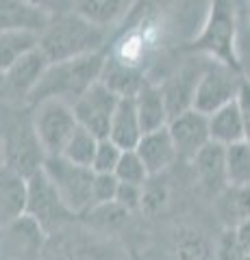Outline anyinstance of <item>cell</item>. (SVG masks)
Instances as JSON below:
<instances>
[{"instance_id": "obj_37", "label": "cell", "mask_w": 250, "mask_h": 260, "mask_svg": "<svg viewBox=\"0 0 250 260\" xmlns=\"http://www.w3.org/2000/svg\"><path fill=\"white\" fill-rule=\"evenodd\" d=\"M233 230L237 232V239L241 241V245H244L248 249V254H250V219L244 223H239L237 228H233Z\"/></svg>"}, {"instance_id": "obj_36", "label": "cell", "mask_w": 250, "mask_h": 260, "mask_svg": "<svg viewBox=\"0 0 250 260\" xmlns=\"http://www.w3.org/2000/svg\"><path fill=\"white\" fill-rule=\"evenodd\" d=\"M29 3H33V5H39V7H44V9H48L50 13H68L70 9V0H29Z\"/></svg>"}, {"instance_id": "obj_34", "label": "cell", "mask_w": 250, "mask_h": 260, "mask_svg": "<svg viewBox=\"0 0 250 260\" xmlns=\"http://www.w3.org/2000/svg\"><path fill=\"white\" fill-rule=\"evenodd\" d=\"M237 104L241 111V119H244L246 141L250 143V80H244V85H241V91L237 95Z\"/></svg>"}, {"instance_id": "obj_15", "label": "cell", "mask_w": 250, "mask_h": 260, "mask_svg": "<svg viewBox=\"0 0 250 260\" xmlns=\"http://www.w3.org/2000/svg\"><path fill=\"white\" fill-rule=\"evenodd\" d=\"M52 18L54 13L29 0H0V28L3 30H26L44 35Z\"/></svg>"}, {"instance_id": "obj_20", "label": "cell", "mask_w": 250, "mask_h": 260, "mask_svg": "<svg viewBox=\"0 0 250 260\" xmlns=\"http://www.w3.org/2000/svg\"><path fill=\"white\" fill-rule=\"evenodd\" d=\"M213 210L224 228H237L250 219V184H227L213 198Z\"/></svg>"}, {"instance_id": "obj_28", "label": "cell", "mask_w": 250, "mask_h": 260, "mask_svg": "<svg viewBox=\"0 0 250 260\" xmlns=\"http://www.w3.org/2000/svg\"><path fill=\"white\" fill-rule=\"evenodd\" d=\"M174 254L176 260H209L211 251H209L207 241L193 230H181L176 232L174 239Z\"/></svg>"}, {"instance_id": "obj_8", "label": "cell", "mask_w": 250, "mask_h": 260, "mask_svg": "<svg viewBox=\"0 0 250 260\" xmlns=\"http://www.w3.org/2000/svg\"><path fill=\"white\" fill-rule=\"evenodd\" d=\"M244 80H246V76L241 74L239 70L209 59L205 65L203 76H200L198 89H196L193 109H198L200 113H205V115H211L217 109L235 102Z\"/></svg>"}, {"instance_id": "obj_11", "label": "cell", "mask_w": 250, "mask_h": 260, "mask_svg": "<svg viewBox=\"0 0 250 260\" xmlns=\"http://www.w3.org/2000/svg\"><path fill=\"white\" fill-rule=\"evenodd\" d=\"M68 228L59 230V239H48L39 260H122L109 243L85 237V232H68Z\"/></svg>"}, {"instance_id": "obj_41", "label": "cell", "mask_w": 250, "mask_h": 260, "mask_svg": "<svg viewBox=\"0 0 250 260\" xmlns=\"http://www.w3.org/2000/svg\"><path fill=\"white\" fill-rule=\"evenodd\" d=\"M3 260H5V258H3Z\"/></svg>"}, {"instance_id": "obj_19", "label": "cell", "mask_w": 250, "mask_h": 260, "mask_svg": "<svg viewBox=\"0 0 250 260\" xmlns=\"http://www.w3.org/2000/svg\"><path fill=\"white\" fill-rule=\"evenodd\" d=\"M100 80L109 89H114L120 98H135L146 87V83H150L137 65L122 61L118 54H107Z\"/></svg>"}, {"instance_id": "obj_4", "label": "cell", "mask_w": 250, "mask_h": 260, "mask_svg": "<svg viewBox=\"0 0 250 260\" xmlns=\"http://www.w3.org/2000/svg\"><path fill=\"white\" fill-rule=\"evenodd\" d=\"M189 50L211 61H220L241 72L239 61V20L233 0H211L209 15ZM244 74V72H241Z\"/></svg>"}, {"instance_id": "obj_23", "label": "cell", "mask_w": 250, "mask_h": 260, "mask_svg": "<svg viewBox=\"0 0 250 260\" xmlns=\"http://www.w3.org/2000/svg\"><path fill=\"white\" fill-rule=\"evenodd\" d=\"M209 130H211V141L222 143V145H233L237 141H246L244 119H241V111H239L237 100L209 115Z\"/></svg>"}, {"instance_id": "obj_24", "label": "cell", "mask_w": 250, "mask_h": 260, "mask_svg": "<svg viewBox=\"0 0 250 260\" xmlns=\"http://www.w3.org/2000/svg\"><path fill=\"white\" fill-rule=\"evenodd\" d=\"M39 39H42V35H35V32L3 30V35H0V70L11 68L15 61L22 59V56L37 50Z\"/></svg>"}, {"instance_id": "obj_22", "label": "cell", "mask_w": 250, "mask_h": 260, "mask_svg": "<svg viewBox=\"0 0 250 260\" xmlns=\"http://www.w3.org/2000/svg\"><path fill=\"white\" fill-rule=\"evenodd\" d=\"M135 107L144 133H152L170 124V109L159 83H146V87L135 95Z\"/></svg>"}, {"instance_id": "obj_9", "label": "cell", "mask_w": 250, "mask_h": 260, "mask_svg": "<svg viewBox=\"0 0 250 260\" xmlns=\"http://www.w3.org/2000/svg\"><path fill=\"white\" fill-rule=\"evenodd\" d=\"M48 65H50L48 56L37 48L31 54L22 56L20 61H15L11 68L3 70V104L31 107V98L46 74Z\"/></svg>"}, {"instance_id": "obj_38", "label": "cell", "mask_w": 250, "mask_h": 260, "mask_svg": "<svg viewBox=\"0 0 250 260\" xmlns=\"http://www.w3.org/2000/svg\"><path fill=\"white\" fill-rule=\"evenodd\" d=\"M246 22L250 24V0H246Z\"/></svg>"}, {"instance_id": "obj_14", "label": "cell", "mask_w": 250, "mask_h": 260, "mask_svg": "<svg viewBox=\"0 0 250 260\" xmlns=\"http://www.w3.org/2000/svg\"><path fill=\"white\" fill-rule=\"evenodd\" d=\"M207 61L183 65L176 74L168 76L165 80L159 83L161 91H163V95H165L168 109H170V119L181 115V113H185V111L193 109L196 89H198V83H200V76H203V72H205Z\"/></svg>"}, {"instance_id": "obj_1", "label": "cell", "mask_w": 250, "mask_h": 260, "mask_svg": "<svg viewBox=\"0 0 250 260\" xmlns=\"http://www.w3.org/2000/svg\"><path fill=\"white\" fill-rule=\"evenodd\" d=\"M107 54V50H98L85 56H76V59L50 63L33 91L31 107L44 100H63L74 107L78 98L100 80Z\"/></svg>"}, {"instance_id": "obj_7", "label": "cell", "mask_w": 250, "mask_h": 260, "mask_svg": "<svg viewBox=\"0 0 250 260\" xmlns=\"http://www.w3.org/2000/svg\"><path fill=\"white\" fill-rule=\"evenodd\" d=\"M33 124L48 156H61L70 139L78 130L74 107L63 100H44L35 104Z\"/></svg>"}, {"instance_id": "obj_18", "label": "cell", "mask_w": 250, "mask_h": 260, "mask_svg": "<svg viewBox=\"0 0 250 260\" xmlns=\"http://www.w3.org/2000/svg\"><path fill=\"white\" fill-rule=\"evenodd\" d=\"M135 150L142 156L150 176L161 174L163 169H168L176 158H179L176 145L172 141V135H170V130H168V126L152 130V133H144L142 141Z\"/></svg>"}, {"instance_id": "obj_12", "label": "cell", "mask_w": 250, "mask_h": 260, "mask_svg": "<svg viewBox=\"0 0 250 260\" xmlns=\"http://www.w3.org/2000/svg\"><path fill=\"white\" fill-rule=\"evenodd\" d=\"M48 234L31 215L3 225V258L5 260H39L46 249Z\"/></svg>"}, {"instance_id": "obj_32", "label": "cell", "mask_w": 250, "mask_h": 260, "mask_svg": "<svg viewBox=\"0 0 250 260\" xmlns=\"http://www.w3.org/2000/svg\"><path fill=\"white\" fill-rule=\"evenodd\" d=\"M248 249L241 245L237 232L233 228H224V234L215 245V260H248Z\"/></svg>"}, {"instance_id": "obj_21", "label": "cell", "mask_w": 250, "mask_h": 260, "mask_svg": "<svg viewBox=\"0 0 250 260\" xmlns=\"http://www.w3.org/2000/svg\"><path fill=\"white\" fill-rule=\"evenodd\" d=\"M144 137V128L140 115H137L135 98H122L116 109L114 121H111L109 139L118 143L122 150H135Z\"/></svg>"}, {"instance_id": "obj_33", "label": "cell", "mask_w": 250, "mask_h": 260, "mask_svg": "<svg viewBox=\"0 0 250 260\" xmlns=\"http://www.w3.org/2000/svg\"><path fill=\"white\" fill-rule=\"evenodd\" d=\"M144 193H146V186L131 184V182H120V189H118V195H116V204L122 206L126 213L142 210L144 208Z\"/></svg>"}, {"instance_id": "obj_17", "label": "cell", "mask_w": 250, "mask_h": 260, "mask_svg": "<svg viewBox=\"0 0 250 260\" xmlns=\"http://www.w3.org/2000/svg\"><path fill=\"white\" fill-rule=\"evenodd\" d=\"M29 206V178L11 167H3L0 172V217L3 225L26 215Z\"/></svg>"}, {"instance_id": "obj_35", "label": "cell", "mask_w": 250, "mask_h": 260, "mask_svg": "<svg viewBox=\"0 0 250 260\" xmlns=\"http://www.w3.org/2000/svg\"><path fill=\"white\" fill-rule=\"evenodd\" d=\"M239 61L246 80H250V24L248 30L246 26H239Z\"/></svg>"}, {"instance_id": "obj_10", "label": "cell", "mask_w": 250, "mask_h": 260, "mask_svg": "<svg viewBox=\"0 0 250 260\" xmlns=\"http://www.w3.org/2000/svg\"><path fill=\"white\" fill-rule=\"evenodd\" d=\"M120 100L122 98L114 89H109L102 80H98L74 102V115L78 119V126L90 130L98 139H107Z\"/></svg>"}, {"instance_id": "obj_40", "label": "cell", "mask_w": 250, "mask_h": 260, "mask_svg": "<svg viewBox=\"0 0 250 260\" xmlns=\"http://www.w3.org/2000/svg\"><path fill=\"white\" fill-rule=\"evenodd\" d=\"M248 260H250V258H248Z\"/></svg>"}, {"instance_id": "obj_5", "label": "cell", "mask_w": 250, "mask_h": 260, "mask_svg": "<svg viewBox=\"0 0 250 260\" xmlns=\"http://www.w3.org/2000/svg\"><path fill=\"white\" fill-rule=\"evenodd\" d=\"M44 172L57 186L59 195L74 215H87L92 210V186L96 172L68 160L66 156H48Z\"/></svg>"}, {"instance_id": "obj_27", "label": "cell", "mask_w": 250, "mask_h": 260, "mask_svg": "<svg viewBox=\"0 0 250 260\" xmlns=\"http://www.w3.org/2000/svg\"><path fill=\"white\" fill-rule=\"evenodd\" d=\"M227 178L229 184H250V143L237 141L227 145Z\"/></svg>"}, {"instance_id": "obj_13", "label": "cell", "mask_w": 250, "mask_h": 260, "mask_svg": "<svg viewBox=\"0 0 250 260\" xmlns=\"http://www.w3.org/2000/svg\"><path fill=\"white\" fill-rule=\"evenodd\" d=\"M168 130L172 135L176 145V154L181 160L191 162L196 154L211 141V130H209V115L200 113L198 109H189L170 119Z\"/></svg>"}, {"instance_id": "obj_31", "label": "cell", "mask_w": 250, "mask_h": 260, "mask_svg": "<svg viewBox=\"0 0 250 260\" xmlns=\"http://www.w3.org/2000/svg\"><path fill=\"white\" fill-rule=\"evenodd\" d=\"M118 189H120V180L116 174H96L92 186V208L116 202Z\"/></svg>"}, {"instance_id": "obj_2", "label": "cell", "mask_w": 250, "mask_h": 260, "mask_svg": "<svg viewBox=\"0 0 250 260\" xmlns=\"http://www.w3.org/2000/svg\"><path fill=\"white\" fill-rule=\"evenodd\" d=\"M104 46H107V28L90 22L76 11L57 13L39 39V50L50 63L98 52L104 50Z\"/></svg>"}, {"instance_id": "obj_30", "label": "cell", "mask_w": 250, "mask_h": 260, "mask_svg": "<svg viewBox=\"0 0 250 260\" xmlns=\"http://www.w3.org/2000/svg\"><path fill=\"white\" fill-rule=\"evenodd\" d=\"M122 154H124V150L120 148L118 143L111 141L109 137L107 139H100L92 169L96 174H116V167H118L120 158H122Z\"/></svg>"}, {"instance_id": "obj_26", "label": "cell", "mask_w": 250, "mask_h": 260, "mask_svg": "<svg viewBox=\"0 0 250 260\" xmlns=\"http://www.w3.org/2000/svg\"><path fill=\"white\" fill-rule=\"evenodd\" d=\"M98 143L100 139L96 135H92L90 130L80 128L74 133V137L70 139V143L66 145L61 156H66L68 160L76 162V165H83V167H92L94 165V158H96V152H98Z\"/></svg>"}, {"instance_id": "obj_6", "label": "cell", "mask_w": 250, "mask_h": 260, "mask_svg": "<svg viewBox=\"0 0 250 260\" xmlns=\"http://www.w3.org/2000/svg\"><path fill=\"white\" fill-rule=\"evenodd\" d=\"M26 215L33 217L48 234H54L63 230V228L72 225L74 219L78 217L68 208V204L57 191V186L52 184V180L44 172V167L29 178Z\"/></svg>"}, {"instance_id": "obj_25", "label": "cell", "mask_w": 250, "mask_h": 260, "mask_svg": "<svg viewBox=\"0 0 250 260\" xmlns=\"http://www.w3.org/2000/svg\"><path fill=\"white\" fill-rule=\"evenodd\" d=\"M131 3L133 0H76V13L102 28H109Z\"/></svg>"}, {"instance_id": "obj_29", "label": "cell", "mask_w": 250, "mask_h": 260, "mask_svg": "<svg viewBox=\"0 0 250 260\" xmlns=\"http://www.w3.org/2000/svg\"><path fill=\"white\" fill-rule=\"evenodd\" d=\"M116 176L120 182H131V184H148L150 172L144 165L142 156L137 154V150H124L122 158H120L118 167H116Z\"/></svg>"}, {"instance_id": "obj_3", "label": "cell", "mask_w": 250, "mask_h": 260, "mask_svg": "<svg viewBox=\"0 0 250 260\" xmlns=\"http://www.w3.org/2000/svg\"><path fill=\"white\" fill-rule=\"evenodd\" d=\"M48 154L37 137L33 109L3 104V167L31 178L44 167Z\"/></svg>"}, {"instance_id": "obj_39", "label": "cell", "mask_w": 250, "mask_h": 260, "mask_svg": "<svg viewBox=\"0 0 250 260\" xmlns=\"http://www.w3.org/2000/svg\"><path fill=\"white\" fill-rule=\"evenodd\" d=\"M248 258H250V256H248Z\"/></svg>"}, {"instance_id": "obj_16", "label": "cell", "mask_w": 250, "mask_h": 260, "mask_svg": "<svg viewBox=\"0 0 250 260\" xmlns=\"http://www.w3.org/2000/svg\"><path fill=\"white\" fill-rule=\"evenodd\" d=\"M193 172H196L200 184L207 191H213V195L220 193L229 184L227 178V145L209 141L203 150L191 160Z\"/></svg>"}]
</instances>
